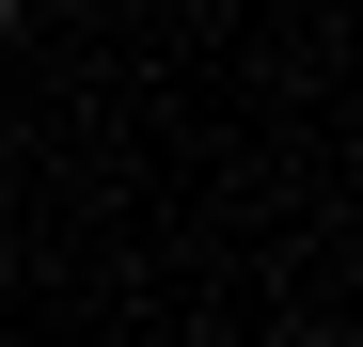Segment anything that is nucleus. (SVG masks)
<instances>
[{
  "label": "nucleus",
  "mask_w": 363,
  "mask_h": 347,
  "mask_svg": "<svg viewBox=\"0 0 363 347\" xmlns=\"http://www.w3.org/2000/svg\"><path fill=\"white\" fill-rule=\"evenodd\" d=\"M0 32H16V0H0Z\"/></svg>",
  "instance_id": "nucleus-1"
}]
</instances>
